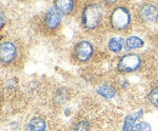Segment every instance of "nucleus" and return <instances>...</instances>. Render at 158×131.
I'll use <instances>...</instances> for the list:
<instances>
[{
    "label": "nucleus",
    "mask_w": 158,
    "mask_h": 131,
    "mask_svg": "<svg viewBox=\"0 0 158 131\" xmlns=\"http://www.w3.org/2000/svg\"><path fill=\"white\" fill-rule=\"evenodd\" d=\"M105 9L99 2H89L81 11V26L89 32L98 31L103 23Z\"/></svg>",
    "instance_id": "obj_1"
},
{
    "label": "nucleus",
    "mask_w": 158,
    "mask_h": 131,
    "mask_svg": "<svg viewBox=\"0 0 158 131\" xmlns=\"http://www.w3.org/2000/svg\"><path fill=\"white\" fill-rule=\"evenodd\" d=\"M110 26L113 31L124 33L131 26V15L127 6L118 5L110 14Z\"/></svg>",
    "instance_id": "obj_2"
},
{
    "label": "nucleus",
    "mask_w": 158,
    "mask_h": 131,
    "mask_svg": "<svg viewBox=\"0 0 158 131\" xmlns=\"http://www.w3.org/2000/svg\"><path fill=\"white\" fill-rule=\"evenodd\" d=\"M21 57L20 45H17L12 40H5L1 43L0 46V59L2 66L10 67L19 63V59Z\"/></svg>",
    "instance_id": "obj_3"
},
{
    "label": "nucleus",
    "mask_w": 158,
    "mask_h": 131,
    "mask_svg": "<svg viewBox=\"0 0 158 131\" xmlns=\"http://www.w3.org/2000/svg\"><path fill=\"white\" fill-rule=\"evenodd\" d=\"M61 19H62V14L60 12L59 10L54 6L51 9H49L43 18H41V28H43V32L48 35H54L56 34V32L60 29L61 27Z\"/></svg>",
    "instance_id": "obj_4"
},
{
    "label": "nucleus",
    "mask_w": 158,
    "mask_h": 131,
    "mask_svg": "<svg viewBox=\"0 0 158 131\" xmlns=\"http://www.w3.org/2000/svg\"><path fill=\"white\" fill-rule=\"evenodd\" d=\"M142 66V58L138 54H128L119 59L117 68L120 73H133L136 72Z\"/></svg>",
    "instance_id": "obj_5"
},
{
    "label": "nucleus",
    "mask_w": 158,
    "mask_h": 131,
    "mask_svg": "<svg viewBox=\"0 0 158 131\" xmlns=\"http://www.w3.org/2000/svg\"><path fill=\"white\" fill-rule=\"evenodd\" d=\"M94 55V46L90 41L86 40H81L74 46L73 50V58L79 62V63H84L88 62Z\"/></svg>",
    "instance_id": "obj_6"
},
{
    "label": "nucleus",
    "mask_w": 158,
    "mask_h": 131,
    "mask_svg": "<svg viewBox=\"0 0 158 131\" xmlns=\"http://www.w3.org/2000/svg\"><path fill=\"white\" fill-rule=\"evenodd\" d=\"M139 18L142 22L146 23H151V22H156L158 19V9L157 6L152 5V4H145L141 5L138 12Z\"/></svg>",
    "instance_id": "obj_7"
},
{
    "label": "nucleus",
    "mask_w": 158,
    "mask_h": 131,
    "mask_svg": "<svg viewBox=\"0 0 158 131\" xmlns=\"http://www.w3.org/2000/svg\"><path fill=\"white\" fill-rule=\"evenodd\" d=\"M54 2H55V7L62 15H72L77 7L76 0H55Z\"/></svg>",
    "instance_id": "obj_8"
},
{
    "label": "nucleus",
    "mask_w": 158,
    "mask_h": 131,
    "mask_svg": "<svg viewBox=\"0 0 158 131\" xmlns=\"http://www.w3.org/2000/svg\"><path fill=\"white\" fill-rule=\"evenodd\" d=\"M46 130V123L41 117H34L29 120V123L26 126V131H45Z\"/></svg>",
    "instance_id": "obj_9"
},
{
    "label": "nucleus",
    "mask_w": 158,
    "mask_h": 131,
    "mask_svg": "<svg viewBox=\"0 0 158 131\" xmlns=\"http://www.w3.org/2000/svg\"><path fill=\"white\" fill-rule=\"evenodd\" d=\"M141 113H142V111H138V112H134V113H131V114H129V115L125 118L124 123H123V131H131L133 130V129H134V126L136 125V124H135V121L140 118Z\"/></svg>",
    "instance_id": "obj_10"
},
{
    "label": "nucleus",
    "mask_w": 158,
    "mask_h": 131,
    "mask_svg": "<svg viewBox=\"0 0 158 131\" xmlns=\"http://www.w3.org/2000/svg\"><path fill=\"white\" fill-rule=\"evenodd\" d=\"M122 47H123V39L122 38H112V39H110V41H108V49L112 52L119 54L122 51Z\"/></svg>",
    "instance_id": "obj_11"
},
{
    "label": "nucleus",
    "mask_w": 158,
    "mask_h": 131,
    "mask_svg": "<svg viewBox=\"0 0 158 131\" xmlns=\"http://www.w3.org/2000/svg\"><path fill=\"white\" fill-rule=\"evenodd\" d=\"M142 45H143V40L140 39L139 37H129L125 40V46L129 50H131V49H139Z\"/></svg>",
    "instance_id": "obj_12"
},
{
    "label": "nucleus",
    "mask_w": 158,
    "mask_h": 131,
    "mask_svg": "<svg viewBox=\"0 0 158 131\" xmlns=\"http://www.w3.org/2000/svg\"><path fill=\"white\" fill-rule=\"evenodd\" d=\"M98 92L101 96L106 97V98H112L116 95V90L112 86H110V85H102V86H100L99 89H98Z\"/></svg>",
    "instance_id": "obj_13"
},
{
    "label": "nucleus",
    "mask_w": 158,
    "mask_h": 131,
    "mask_svg": "<svg viewBox=\"0 0 158 131\" xmlns=\"http://www.w3.org/2000/svg\"><path fill=\"white\" fill-rule=\"evenodd\" d=\"M148 101H150V103L151 104H153V106H156L158 107V85L156 86H153L151 90H150V92H148Z\"/></svg>",
    "instance_id": "obj_14"
},
{
    "label": "nucleus",
    "mask_w": 158,
    "mask_h": 131,
    "mask_svg": "<svg viewBox=\"0 0 158 131\" xmlns=\"http://www.w3.org/2000/svg\"><path fill=\"white\" fill-rule=\"evenodd\" d=\"M131 131H151V126H150V124H148V123L142 121V123L136 124V125L134 126V129H133Z\"/></svg>",
    "instance_id": "obj_15"
},
{
    "label": "nucleus",
    "mask_w": 158,
    "mask_h": 131,
    "mask_svg": "<svg viewBox=\"0 0 158 131\" xmlns=\"http://www.w3.org/2000/svg\"><path fill=\"white\" fill-rule=\"evenodd\" d=\"M89 129H90V125L88 121H79L76 124L73 131H89Z\"/></svg>",
    "instance_id": "obj_16"
},
{
    "label": "nucleus",
    "mask_w": 158,
    "mask_h": 131,
    "mask_svg": "<svg viewBox=\"0 0 158 131\" xmlns=\"http://www.w3.org/2000/svg\"><path fill=\"white\" fill-rule=\"evenodd\" d=\"M103 1H105L107 5H112V4H114L117 0H103Z\"/></svg>",
    "instance_id": "obj_17"
},
{
    "label": "nucleus",
    "mask_w": 158,
    "mask_h": 131,
    "mask_svg": "<svg viewBox=\"0 0 158 131\" xmlns=\"http://www.w3.org/2000/svg\"><path fill=\"white\" fill-rule=\"evenodd\" d=\"M157 49H158V40H157Z\"/></svg>",
    "instance_id": "obj_18"
}]
</instances>
